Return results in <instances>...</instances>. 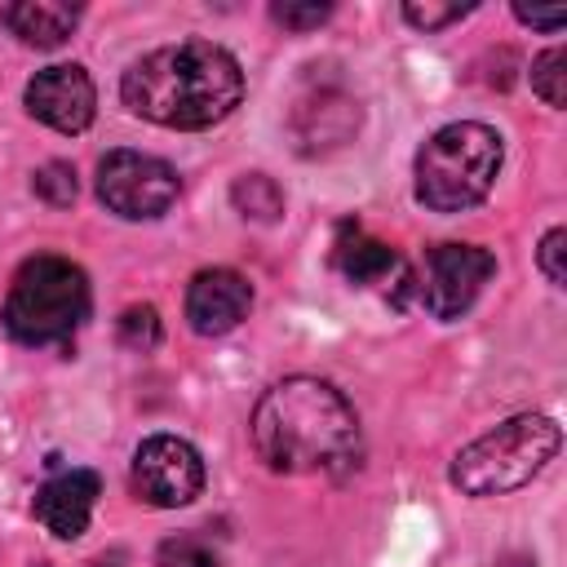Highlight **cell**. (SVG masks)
Returning <instances> with one entry per match:
<instances>
[{
	"mask_svg": "<svg viewBox=\"0 0 567 567\" xmlns=\"http://www.w3.org/2000/svg\"><path fill=\"white\" fill-rule=\"evenodd\" d=\"M0 22H4L22 44L58 49V44L75 31L80 9H75V4H62V0H18V4H4V9H0Z\"/></svg>",
	"mask_w": 567,
	"mask_h": 567,
	"instance_id": "cell-13",
	"label": "cell"
},
{
	"mask_svg": "<svg viewBox=\"0 0 567 567\" xmlns=\"http://www.w3.org/2000/svg\"><path fill=\"white\" fill-rule=\"evenodd\" d=\"M133 492L155 509L190 505L204 492V456L177 434H151L133 452Z\"/></svg>",
	"mask_w": 567,
	"mask_h": 567,
	"instance_id": "cell-7",
	"label": "cell"
},
{
	"mask_svg": "<svg viewBox=\"0 0 567 567\" xmlns=\"http://www.w3.org/2000/svg\"><path fill=\"white\" fill-rule=\"evenodd\" d=\"M97 492H102V478L93 470H58L40 483L35 492V518L44 532H53L58 540H75L84 536L89 518H93V505H97Z\"/></svg>",
	"mask_w": 567,
	"mask_h": 567,
	"instance_id": "cell-12",
	"label": "cell"
},
{
	"mask_svg": "<svg viewBox=\"0 0 567 567\" xmlns=\"http://www.w3.org/2000/svg\"><path fill=\"white\" fill-rule=\"evenodd\" d=\"M31 190L44 199V204H53V208H66L71 199H75V168L71 164H62V159H49L44 168H35V177H31Z\"/></svg>",
	"mask_w": 567,
	"mask_h": 567,
	"instance_id": "cell-17",
	"label": "cell"
},
{
	"mask_svg": "<svg viewBox=\"0 0 567 567\" xmlns=\"http://www.w3.org/2000/svg\"><path fill=\"white\" fill-rule=\"evenodd\" d=\"M563 447V430L554 416L518 412L496 430L470 439L452 456V483L465 496H505L527 487Z\"/></svg>",
	"mask_w": 567,
	"mask_h": 567,
	"instance_id": "cell-3",
	"label": "cell"
},
{
	"mask_svg": "<svg viewBox=\"0 0 567 567\" xmlns=\"http://www.w3.org/2000/svg\"><path fill=\"white\" fill-rule=\"evenodd\" d=\"M182 182L177 168L146 151H111L97 164V199L124 221H151L173 208Z\"/></svg>",
	"mask_w": 567,
	"mask_h": 567,
	"instance_id": "cell-6",
	"label": "cell"
},
{
	"mask_svg": "<svg viewBox=\"0 0 567 567\" xmlns=\"http://www.w3.org/2000/svg\"><path fill=\"white\" fill-rule=\"evenodd\" d=\"M22 102L40 124H49L58 133H84L93 124V111H97V89H93L84 66L58 62V66H44L27 80Z\"/></svg>",
	"mask_w": 567,
	"mask_h": 567,
	"instance_id": "cell-10",
	"label": "cell"
},
{
	"mask_svg": "<svg viewBox=\"0 0 567 567\" xmlns=\"http://www.w3.org/2000/svg\"><path fill=\"white\" fill-rule=\"evenodd\" d=\"M328 13H332V4H270V18L288 31H310V27L328 22Z\"/></svg>",
	"mask_w": 567,
	"mask_h": 567,
	"instance_id": "cell-20",
	"label": "cell"
},
{
	"mask_svg": "<svg viewBox=\"0 0 567 567\" xmlns=\"http://www.w3.org/2000/svg\"><path fill=\"white\" fill-rule=\"evenodd\" d=\"M252 310V288L239 270H226V266H213V270H199L186 288V323L199 332V337H221L230 328H239Z\"/></svg>",
	"mask_w": 567,
	"mask_h": 567,
	"instance_id": "cell-11",
	"label": "cell"
},
{
	"mask_svg": "<svg viewBox=\"0 0 567 567\" xmlns=\"http://www.w3.org/2000/svg\"><path fill=\"white\" fill-rule=\"evenodd\" d=\"M84 567H124V558H120V554H102V558H93V563H84Z\"/></svg>",
	"mask_w": 567,
	"mask_h": 567,
	"instance_id": "cell-23",
	"label": "cell"
},
{
	"mask_svg": "<svg viewBox=\"0 0 567 567\" xmlns=\"http://www.w3.org/2000/svg\"><path fill=\"white\" fill-rule=\"evenodd\" d=\"M89 319V275L58 252H35L18 266L4 297V328L22 346H62Z\"/></svg>",
	"mask_w": 567,
	"mask_h": 567,
	"instance_id": "cell-4",
	"label": "cell"
},
{
	"mask_svg": "<svg viewBox=\"0 0 567 567\" xmlns=\"http://www.w3.org/2000/svg\"><path fill=\"white\" fill-rule=\"evenodd\" d=\"M567 230L563 226H554V230H545V239H540V248H536V266H540V275L554 284V288H563L567 284Z\"/></svg>",
	"mask_w": 567,
	"mask_h": 567,
	"instance_id": "cell-19",
	"label": "cell"
},
{
	"mask_svg": "<svg viewBox=\"0 0 567 567\" xmlns=\"http://www.w3.org/2000/svg\"><path fill=\"white\" fill-rule=\"evenodd\" d=\"M332 266H337L350 284L372 288L377 297H385L390 306H403V301L412 297V288H416L408 261H403L390 244L372 239L359 221H341V226H337V239H332Z\"/></svg>",
	"mask_w": 567,
	"mask_h": 567,
	"instance_id": "cell-9",
	"label": "cell"
},
{
	"mask_svg": "<svg viewBox=\"0 0 567 567\" xmlns=\"http://www.w3.org/2000/svg\"><path fill=\"white\" fill-rule=\"evenodd\" d=\"M120 341L128 346V350H155L159 346V315H155V306H128L124 315H120Z\"/></svg>",
	"mask_w": 567,
	"mask_h": 567,
	"instance_id": "cell-18",
	"label": "cell"
},
{
	"mask_svg": "<svg viewBox=\"0 0 567 567\" xmlns=\"http://www.w3.org/2000/svg\"><path fill=\"white\" fill-rule=\"evenodd\" d=\"M230 199H235V208H239L244 217H252V221H279V213H284V190H279L275 177H266V173H244V177L230 186Z\"/></svg>",
	"mask_w": 567,
	"mask_h": 567,
	"instance_id": "cell-14",
	"label": "cell"
},
{
	"mask_svg": "<svg viewBox=\"0 0 567 567\" xmlns=\"http://www.w3.org/2000/svg\"><path fill=\"white\" fill-rule=\"evenodd\" d=\"M505 567H527V563H505Z\"/></svg>",
	"mask_w": 567,
	"mask_h": 567,
	"instance_id": "cell-24",
	"label": "cell"
},
{
	"mask_svg": "<svg viewBox=\"0 0 567 567\" xmlns=\"http://www.w3.org/2000/svg\"><path fill=\"white\" fill-rule=\"evenodd\" d=\"M155 567H221V554L199 536H168L155 554Z\"/></svg>",
	"mask_w": 567,
	"mask_h": 567,
	"instance_id": "cell-16",
	"label": "cell"
},
{
	"mask_svg": "<svg viewBox=\"0 0 567 567\" xmlns=\"http://www.w3.org/2000/svg\"><path fill=\"white\" fill-rule=\"evenodd\" d=\"M514 13H518V22H527V27H545V31H558V27L567 22V9H527V4H518Z\"/></svg>",
	"mask_w": 567,
	"mask_h": 567,
	"instance_id": "cell-22",
	"label": "cell"
},
{
	"mask_svg": "<svg viewBox=\"0 0 567 567\" xmlns=\"http://www.w3.org/2000/svg\"><path fill=\"white\" fill-rule=\"evenodd\" d=\"M492 275H496V257L487 248H478V244H439L425 257L421 301L443 323L461 319L478 301V292H483V284Z\"/></svg>",
	"mask_w": 567,
	"mask_h": 567,
	"instance_id": "cell-8",
	"label": "cell"
},
{
	"mask_svg": "<svg viewBox=\"0 0 567 567\" xmlns=\"http://www.w3.org/2000/svg\"><path fill=\"white\" fill-rule=\"evenodd\" d=\"M501 173V133L478 120L443 124L416 151V199L434 213H465L487 199Z\"/></svg>",
	"mask_w": 567,
	"mask_h": 567,
	"instance_id": "cell-5",
	"label": "cell"
},
{
	"mask_svg": "<svg viewBox=\"0 0 567 567\" xmlns=\"http://www.w3.org/2000/svg\"><path fill=\"white\" fill-rule=\"evenodd\" d=\"M252 452L275 474H337L359 465V416L350 399L319 377L275 381L248 421Z\"/></svg>",
	"mask_w": 567,
	"mask_h": 567,
	"instance_id": "cell-1",
	"label": "cell"
},
{
	"mask_svg": "<svg viewBox=\"0 0 567 567\" xmlns=\"http://www.w3.org/2000/svg\"><path fill=\"white\" fill-rule=\"evenodd\" d=\"M124 106L159 128H213L244 97L239 62L213 40H182L142 53L120 80Z\"/></svg>",
	"mask_w": 567,
	"mask_h": 567,
	"instance_id": "cell-2",
	"label": "cell"
},
{
	"mask_svg": "<svg viewBox=\"0 0 567 567\" xmlns=\"http://www.w3.org/2000/svg\"><path fill=\"white\" fill-rule=\"evenodd\" d=\"M461 13H470V4H403V18L421 31H434V27H447L456 22Z\"/></svg>",
	"mask_w": 567,
	"mask_h": 567,
	"instance_id": "cell-21",
	"label": "cell"
},
{
	"mask_svg": "<svg viewBox=\"0 0 567 567\" xmlns=\"http://www.w3.org/2000/svg\"><path fill=\"white\" fill-rule=\"evenodd\" d=\"M532 89L545 97V106H563L567 102V53L563 49H545L532 62Z\"/></svg>",
	"mask_w": 567,
	"mask_h": 567,
	"instance_id": "cell-15",
	"label": "cell"
}]
</instances>
